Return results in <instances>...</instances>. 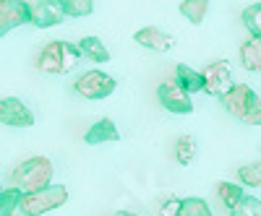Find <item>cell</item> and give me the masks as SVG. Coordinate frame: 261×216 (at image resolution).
<instances>
[{
	"label": "cell",
	"mask_w": 261,
	"mask_h": 216,
	"mask_svg": "<svg viewBox=\"0 0 261 216\" xmlns=\"http://www.w3.org/2000/svg\"><path fill=\"white\" fill-rule=\"evenodd\" d=\"M225 110L246 125H261V97L248 83H235L222 97Z\"/></svg>",
	"instance_id": "7a4b0ae2"
},
{
	"label": "cell",
	"mask_w": 261,
	"mask_h": 216,
	"mask_svg": "<svg viewBox=\"0 0 261 216\" xmlns=\"http://www.w3.org/2000/svg\"><path fill=\"white\" fill-rule=\"evenodd\" d=\"M180 216H214L204 198H183Z\"/></svg>",
	"instance_id": "603a6c76"
},
{
	"label": "cell",
	"mask_w": 261,
	"mask_h": 216,
	"mask_svg": "<svg viewBox=\"0 0 261 216\" xmlns=\"http://www.w3.org/2000/svg\"><path fill=\"white\" fill-rule=\"evenodd\" d=\"M217 198H220V201L227 206V211H232L238 203L246 198V193H243L241 185H232V182H217Z\"/></svg>",
	"instance_id": "2e32d148"
},
{
	"label": "cell",
	"mask_w": 261,
	"mask_h": 216,
	"mask_svg": "<svg viewBox=\"0 0 261 216\" xmlns=\"http://www.w3.org/2000/svg\"><path fill=\"white\" fill-rule=\"evenodd\" d=\"M53 162L47 157H32L27 162H21L13 172H11V182L13 188L24 190V193H37L45 190L53 182Z\"/></svg>",
	"instance_id": "6da1fadb"
},
{
	"label": "cell",
	"mask_w": 261,
	"mask_h": 216,
	"mask_svg": "<svg viewBox=\"0 0 261 216\" xmlns=\"http://www.w3.org/2000/svg\"><path fill=\"white\" fill-rule=\"evenodd\" d=\"M157 99H160V104L165 107V110L172 112V115H191V112H193L191 94L183 91L175 81L160 83V86H157Z\"/></svg>",
	"instance_id": "ba28073f"
},
{
	"label": "cell",
	"mask_w": 261,
	"mask_h": 216,
	"mask_svg": "<svg viewBox=\"0 0 261 216\" xmlns=\"http://www.w3.org/2000/svg\"><path fill=\"white\" fill-rule=\"evenodd\" d=\"M21 201H24V193L18 188H8L0 193V216H13L16 208H21Z\"/></svg>",
	"instance_id": "e0dca14e"
},
{
	"label": "cell",
	"mask_w": 261,
	"mask_h": 216,
	"mask_svg": "<svg viewBox=\"0 0 261 216\" xmlns=\"http://www.w3.org/2000/svg\"><path fill=\"white\" fill-rule=\"evenodd\" d=\"M206 11H209L206 0H186V3H180V13L191 21V24H201L206 18Z\"/></svg>",
	"instance_id": "ac0fdd59"
},
{
	"label": "cell",
	"mask_w": 261,
	"mask_h": 216,
	"mask_svg": "<svg viewBox=\"0 0 261 216\" xmlns=\"http://www.w3.org/2000/svg\"><path fill=\"white\" fill-rule=\"evenodd\" d=\"M175 83L180 86L183 91H188V94H193V91H204V73H199V71H193V68H188L186 63H180V66L175 68Z\"/></svg>",
	"instance_id": "4fadbf2b"
},
{
	"label": "cell",
	"mask_w": 261,
	"mask_h": 216,
	"mask_svg": "<svg viewBox=\"0 0 261 216\" xmlns=\"http://www.w3.org/2000/svg\"><path fill=\"white\" fill-rule=\"evenodd\" d=\"M29 8V24H34L37 29H50L65 21L60 0H27Z\"/></svg>",
	"instance_id": "8992f818"
},
{
	"label": "cell",
	"mask_w": 261,
	"mask_h": 216,
	"mask_svg": "<svg viewBox=\"0 0 261 216\" xmlns=\"http://www.w3.org/2000/svg\"><path fill=\"white\" fill-rule=\"evenodd\" d=\"M230 216H261V201L246 196L241 203H238V206L230 211Z\"/></svg>",
	"instance_id": "cb8c5ba5"
},
{
	"label": "cell",
	"mask_w": 261,
	"mask_h": 216,
	"mask_svg": "<svg viewBox=\"0 0 261 216\" xmlns=\"http://www.w3.org/2000/svg\"><path fill=\"white\" fill-rule=\"evenodd\" d=\"M180 208H183V201L180 198H167L160 206V216H180Z\"/></svg>",
	"instance_id": "d4e9b609"
},
{
	"label": "cell",
	"mask_w": 261,
	"mask_h": 216,
	"mask_svg": "<svg viewBox=\"0 0 261 216\" xmlns=\"http://www.w3.org/2000/svg\"><path fill=\"white\" fill-rule=\"evenodd\" d=\"M65 18H79V16H89L94 11L92 0H60Z\"/></svg>",
	"instance_id": "d6986e66"
},
{
	"label": "cell",
	"mask_w": 261,
	"mask_h": 216,
	"mask_svg": "<svg viewBox=\"0 0 261 216\" xmlns=\"http://www.w3.org/2000/svg\"><path fill=\"white\" fill-rule=\"evenodd\" d=\"M65 201H68V188L65 185H50V188L37 190V193H24L21 216H42L47 211L60 208Z\"/></svg>",
	"instance_id": "277c9868"
},
{
	"label": "cell",
	"mask_w": 261,
	"mask_h": 216,
	"mask_svg": "<svg viewBox=\"0 0 261 216\" xmlns=\"http://www.w3.org/2000/svg\"><path fill=\"white\" fill-rule=\"evenodd\" d=\"M0 122H6L11 128H32L34 115L21 99L6 97V99H0Z\"/></svg>",
	"instance_id": "9c48e42d"
},
{
	"label": "cell",
	"mask_w": 261,
	"mask_h": 216,
	"mask_svg": "<svg viewBox=\"0 0 261 216\" xmlns=\"http://www.w3.org/2000/svg\"><path fill=\"white\" fill-rule=\"evenodd\" d=\"M241 63L251 73H261V39L251 37L248 42L241 45Z\"/></svg>",
	"instance_id": "5bb4252c"
},
{
	"label": "cell",
	"mask_w": 261,
	"mask_h": 216,
	"mask_svg": "<svg viewBox=\"0 0 261 216\" xmlns=\"http://www.w3.org/2000/svg\"><path fill=\"white\" fill-rule=\"evenodd\" d=\"M204 91L212 94V97H225L230 89H232V68H230V63L227 60H214L209 63V66L204 68Z\"/></svg>",
	"instance_id": "52a82bcc"
},
{
	"label": "cell",
	"mask_w": 261,
	"mask_h": 216,
	"mask_svg": "<svg viewBox=\"0 0 261 216\" xmlns=\"http://www.w3.org/2000/svg\"><path fill=\"white\" fill-rule=\"evenodd\" d=\"M193 157H196V141L191 136H180L178 143H175V159H178V164L188 167L193 162Z\"/></svg>",
	"instance_id": "ffe728a7"
},
{
	"label": "cell",
	"mask_w": 261,
	"mask_h": 216,
	"mask_svg": "<svg viewBox=\"0 0 261 216\" xmlns=\"http://www.w3.org/2000/svg\"><path fill=\"white\" fill-rule=\"evenodd\" d=\"M238 180L243 185H251V188H261V162H253V164H243L238 169Z\"/></svg>",
	"instance_id": "7402d4cb"
},
{
	"label": "cell",
	"mask_w": 261,
	"mask_h": 216,
	"mask_svg": "<svg viewBox=\"0 0 261 216\" xmlns=\"http://www.w3.org/2000/svg\"><path fill=\"white\" fill-rule=\"evenodd\" d=\"M134 39L139 42L141 47H149V50H154V52H167L175 47V39H172L170 34H165L162 29L157 26H144L134 34Z\"/></svg>",
	"instance_id": "8fae6325"
},
{
	"label": "cell",
	"mask_w": 261,
	"mask_h": 216,
	"mask_svg": "<svg viewBox=\"0 0 261 216\" xmlns=\"http://www.w3.org/2000/svg\"><path fill=\"white\" fill-rule=\"evenodd\" d=\"M243 24H246V29L251 32V37L261 39V3H251V6L243 11Z\"/></svg>",
	"instance_id": "44dd1931"
},
{
	"label": "cell",
	"mask_w": 261,
	"mask_h": 216,
	"mask_svg": "<svg viewBox=\"0 0 261 216\" xmlns=\"http://www.w3.org/2000/svg\"><path fill=\"white\" fill-rule=\"evenodd\" d=\"M115 141H120V133H118L115 122L107 120V117L97 120L89 131L84 133V143H89V146H97V143H115Z\"/></svg>",
	"instance_id": "7c38bea8"
},
{
	"label": "cell",
	"mask_w": 261,
	"mask_h": 216,
	"mask_svg": "<svg viewBox=\"0 0 261 216\" xmlns=\"http://www.w3.org/2000/svg\"><path fill=\"white\" fill-rule=\"evenodd\" d=\"M21 24H29L27 0H0V37Z\"/></svg>",
	"instance_id": "30bf717a"
},
{
	"label": "cell",
	"mask_w": 261,
	"mask_h": 216,
	"mask_svg": "<svg viewBox=\"0 0 261 216\" xmlns=\"http://www.w3.org/2000/svg\"><path fill=\"white\" fill-rule=\"evenodd\" d=\"M0 193H3V190H0Z\"/></svg>",
	"instance_id": "4316f807"
},
{
	"label": "cell",
	"mask_w": 261,
	"mask_h": 216,
	"mask_svg": "<svg viewBox=\"0 0 261 216\" xmlns=\"http://www.w3.org/2000/svg\"><path fill=\"white\" fill-rule=\"evenodd\" d=\"M76 47H79V52L86 60H92V63H107L110 60V52H107V47L102 45V39H97V37H84Z\"/></svg>",
	"instance_id": "9a60e30c"
},
{
	"label": "cell",
	"mask_w": 261,
	"mask_h": 216,
	"mask_svg": "<svg viewBox=\"0 0 261 216\" xmlns=\"http://www.w3.org/2000/svg\"><path fill=\"white\" fill-rule=\"evenodd\" d=\"M79 57H81V52H79L76 45L63 42V39H55L39 52L37 68L42 73H50V76H63V73H71L79 66Z\"/></svg>",
	"instance_id": "3957f363"
},
{
	"label": "cell",
	"mask_w": 261,
	"mask_h": 216,
	"mask_svg": "<svg viewBox=\"0 0 261 216\" xmlns=\"http://www.w3.org/2000/svg\"><path fill=\"white\" fill-rule=\"evenodd\" d=\"M113 216H139V213H130V211H115Z\"/></svg>",
	"instance_id": "484cf974"
},
{
	"label": "cell",
	"mask_w": 261,
	"mask_h": 216,
	"mask_svg": "<svg viewBox=\"0 0 261 216\" xmlns=\"http://www.w3.org/2000/svg\"><path fill=\"white\" fill-rule=\"evenodd\" d=\"M73 91L81 94L84 99H94L97 102V99H105V97H110L115 91V78L102 73V71H86L84 76L76 78Z\"/></svg>",
	"instance_id": "5b68a950"
}]
</instances>
